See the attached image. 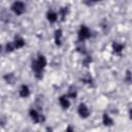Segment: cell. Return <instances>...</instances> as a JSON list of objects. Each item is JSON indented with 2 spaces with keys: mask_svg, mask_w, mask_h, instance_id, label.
I'll return each mask as SVG.
<instances>
[{
  "mask_svg": "<svg viewBox=\"0 0 132 132\" xmlns=\"http://www.w3.org/2000/svg\"><path fill=\"white\" fill-rule=\"evenodd\" d=\"M3 78L5 79V81H6L7 84H13V82L15 81V76H14L13 73H6V74L3 76Z\"/></svg>",
  "mask_w": 132,
  "mask_h": 132,
  "instance_id": "4fadbf2b",
  "label": "cell"
},
{
  "mask_svg": "<svg viewBox=\"0 0 132 132\" xmlns=\"http://www.w3.org/2000/svg\"><path fill=\"white\" fill-rule=\"evenodd\" d=\"M125 80L128 82V84H130L131 82V72L128 70L127 71V73H126V77H125Z\"/></svg>",
  "mask_w": 132,
  "mask_h": 132,
  "instance_id": "ac0fdd59",
  "label": "cell"
},
{
  "mask_svg": "<svg viewBox=\"0 0 132 132\" xmlns=\"http://www.w3.org/2000/svg\"><path fill=\"white\" fill-rule=\"evenodd\" d=\"M35 61V63H36V65L40 68V69H44L45 68V66H46V64H47V61H46V58L43 56V55H38V57H37V59L36 60H34Z\"/></svg>",
  "mask_w": 132,
  "mask_h": 132,
  "instance_id": "5b68a950",
  "label": "cell"
},
{
  "mask_svg": "<svg viewBox=\"0 0 132 132\" xmlns=\"http://www.w3.org/2000/svg\"><path fill=\"white\" fill-rule=\"evenodd\" d=\"M77 37H78V41H80V42L89 39L91 37V31H90V29L87 26L81 25L80 28H79V30H78V32H77Z\"/></svg>",
  "mask_w": 132,
  "mask_h": 132,
  "instance_id": "6da1fadb",
  "label": "cell"
},
{
  "mask_svg": "<svg viewBox=\"0 0 132 132\" xmlns=\"http://www.w3.org/2000/svg\"><path fill=\"white\" fill-rule=\"evenodd\" d=\"M77 113L82 119L89 118V116H90V109H89L88 105L86 103H80L78 105V107H77Z\"/></svg>",
  "mask_w": 132,
  "mask_h": 132,
  "instance_id": "277c9868",
  "label": "cell"
},
{
  "mask_svg": "<svg viewBox=\"0 0 132 132\" xmlns=\"http://www.w3.org/2000/svg\"><path fill=\"white\" fill-rule=\"evenodd\" d=\"M65 132H74V129H73V128H72L71 126H68V127L66 128Z\"/></svg>",
  "mask_w": 132,
  "mask_h": 132,
  "instance_id": "ffe728a7",
  "label": "cell"
},
{
  "mask_svg": "<svg viewBox=\"0 0 132 132\" xmlns=\"http://www.w3.org/2000/svg\"><path fill=\"white\" fill-rule=\"evenodd\" d=\"M91 62H92V58H90V57H87V58L84 60V64H85L86 66H88Z\"/></svg>",
  "mask_w": 132,
  "mask_h": 132,
  "instance_id": "d6986e66",
  "label": "cell"
},
{
  "mask_svg": "<svg viewBox=\"0 0 132 132\" xmlns=\"http://www.w3.org/2000/svg\"><path fill=\"white\" fill-rule=\"evenodd\" d=\"M5 50H6V52L8 53H11V52H13L14 51V47H13V44H12V42L11 43H7L6 44V46H5Z\"/></svg>",
  "mask_w": 132,
  "mask_h": 132,
  "instance_id": "2e32d148",
  "label": "cell"
},
{
  "mask_svg": "<svg viewBox=\"0 0 132 132\" xmlns=\"http://www.w3.org/2000/svg\"><path fill=\"white\" fill-rule=\"evenodd\" d=\"M12 44H13V47L14 50H19V48H22L24 45H25V39L18 36L14 38V40L12 41Z\"/></svg>",
  "mask_w": 132,
  "mask_h": 132,
  "instance_id": "ba28073f",
  "label": "cell"
},
{
  "mask_svg": "<svg viewBox=\"0 0 132 132\" xmlns=\"http://www.w3.org/2000/svg\"><path fill=\"white\" fill-rule=\"evenodd\" d=\"M102 123L104 124V126L110 127V126L113 125V120L110 118V116H108L107 113H104L103 117H102Z\"/></svg>",
  "mask_w": 132,
  "mask_h": 132,
  "instance_id": "8fae6325",
  "label": "cell"
},
{
  "mask_svg": "<svg viewBox=\"0 0 132 132\" xmlns=\"http://www.w3.org/2000/svg\"><path fill=\"white\" fill-rule=\"evenodd\" d=\"M10 8L16 15H21L26 11V4L22 1H14L11 4Z\"/></svg>",
  "mask_w": 132,
  "mask_h": 132,
  "instance_id": "7a4b0ae2",
  "label": "cell"
},
{
  "mask_svg": "<svg viewBox=\"0 0 132 132\" xmlns=\"http://www.w3.org/2000/svg\"><path fill=\"white\" fill-rule=\"evenodd\" d=\"M59 104L63 109H68L70 106V101L66 95H62L59 97Z\"/></svg>",
  "mask_w": 132,
  "mask_h": 132,
  "instance_id": "8992f818",
  "label": "cell"
},
{
  "mask_svg": "<svg viewBox=\"0 0 132 132\" xmlns=\"http://www.w3.org/2000/svg\"><path fill=\"white\" fill-rule=\"evenodd\" d=\"M62 36H63L62 30L61 29H57L55 31V34H54V40H55V43L57 45H59V46L62 44Z\"/></svg>",
  "mask_w": 132,
  "mask_h": 132,
  "instance_id": "9c48e42d",
  "label": "cell"
},
{
  "mask_svg": "<svg viewBox=\"0 0 132 132\" xmlns=\"http://www.w3.org/2000/svg\"><path fill=\"white\" fill-rule=\"evenodd\" d=\"M45 132H54V131H53V129H52L51 127H46V129H45Z\"/></svg>",
  "mask_w": 132,
  "mask_h": 132,
  "instance_id": "44dd1931",
  "label": "cell"
},
{
  "mask_svg": "<svg viewBox=\"0 0 132 132\" xmlns=\"http://www.w3.org/2000/svg\"><path fill=\"white\" fill-rule=\"evenodd\" d=\"M67 12H68V8H67V7H62V8H61V10H60V13H61L62 20H64V19H65V16H66Z\"/></svg>",
  "mask_w": 132,
  "mask_h": 132,
  "instance_id": "9a60e30c",
  "label": "cell"
},
{
  "mask_svg": "<svg viewBox=\"0 0 132 132\" xmlns=\"http://www.w3.org/2000/svg\"><path fill=\"white\" fill-rule=\"evenodd\" d=\"M46 19L50 23H55L57 20H58V14L56 11L54 10H48L46 12Z\"/></svg>",
  "mask_w": 132,
  "mask_h": 132,
  "instance_id": "30bf717a",
  "label": "cell"
},
{
  "mask_svg": "<svg viewBox=\"0 0 132 132\" xmlns=\"http://www.w3.org/2000/svg\"><path fill=\"white\" fill-rule=\"evenodd\" d=\"M29 116H30L31 120L36 124H40V123H43L45 121L44 116L42 113H40L39 111H37L36 109H34V108H31L29 110Z\"/></svg>",
  "mask_w": 132,
  "mask_h": 132,
  "instance_id": "3957f363",
  "label": "cell"
},
{
  "mask_svg": "<svg viewBox=\"0 0 132 132\" xmlns=\"http://www.w3.org/2000/svg\"><path fill=\"white\" fill-rule=\"evenodd\" d=\"M2 52V46H1V44H0V53Z\"/></svg>",
  "mask_w": 132,
  "mask_h": 132,
  "instance_id": "7402d4cb",
  "label": "cell"
},
{
  "mask_svg": "<svg viewBox=\"0 0 132 132\" xmlns=\"http://www.w3.org/2000/svg\"><path fill=\"white\" fill-rule=\"evenodd\" d=\"M82 80H84L86 84H89V85H91V84L93 82V79H92V77H91L90 75H88L87 77H84V78H82Z\"/></svg>",
  "mask_w": 132,
  "mask_h": 132,
  "instance_id": "e0dca14e",
  "label": "cell"
},
{
  "mask_svg": "<svg viewBox=\"0 0 132 132\" xmlns=\"http://www.w3.org/2000/svg\"><path fill=\"white\" fill-rule=\"evenodd\" d=\"M76 96H77V93H76V90L74 89V88H69V91H68V93H67V98L69 99H74V98H76Z\"/></svg>",
  "mask_w": 132,
  "mask_h": 132,
  "instance_id": "5bb4252c",
  "label": "cell"
},
{
  "mask_svg": "<svg viewBox=\"0 0 132 132\" xmlns=\"http://www.w3.org/2000/svg\"><path fill=\"white\" fill-rule=\"evenodd\" d=\"M19 95L21 98H27L30 95V89L27 85H22L19 90Z\"/></svg>",
  "mask_w": 132,
  "mask_h": 132,
  "instance_id": "52a82bcc",
  "label": "cell"
},
{
  "mask_svg": "<svg viewBox=\"0 0 132 132\" xmlns=\"http://www.w3.org/2000/svg\"><path fill=\"white\" fill-rule=\"evenodd\" d=\"M112 50L114 53H121L123 50H124V44L121 43V42H118V41H114L112 43Z\"/></svg>",
  "mask_w": 132,
  "mask_h": 132,
  "instance_id": "7c38bea8",
  "label": "cell"
}]
</instances>
